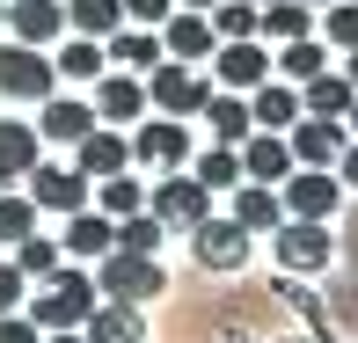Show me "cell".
Returning <instances> with one entry per match:
<instances>
[{"instance_id": "cell-42", "label": "cell", "mask_w": 358, "mask_h": 343, "mask_svg": "<svg viewBox=\"0 0 358 343\" xmlns=\"http://www.w3.org/2000/svg\"><path fill=\"white\" fill-rule=\"evenodd\" d=\"M37 343H88L80 329H52V336H37Z\"/></svg>"}, {"instance_id": "cell-33", "label": "cell", "mask_w": 358, "mask_h": 343, "mask_svg": "<svg viewBox=\"0 0 358 343\" xmlns=\"http://www.w3.org/2000/svg\"><path fill=\"white\" fill-rule=\"evenodd\" d=\"M315 22H322V44L358 52V0H329V8H315Z\"/></svg>"}, {"instance_id": "cell-26", "label": "cell", "mask_w": 358, "mask_h": 343, "mask_svg": "<svg viewBox=\"0 0 358 343\" xmlns=\"http://www.w3.org/2000/svg\"><path fill=\"white\" fill-rule=\"evenodd\" d=\"M271 73L300 88V80L329 73V44H322V37H292V44H278V59H271Z\"/></svg>"}, {"instance_id": "cell-12", "label": "cell", "mask_w": 358, "mask_h": 343, "mask_svg": "<svg viewBox=\"0 0 358 343\" xmlns=\"http://www.w3.org/2000/svg\"><path fill=\"white\" fill-rule=\"evenodd\" d=\"M213 73H220V88L249 95V88H264V80H271V52H264L256 37H241V44H213Z\"/></svg>"}, {"instance_id": "cell-25", "label": "cell", "mask_w": 358, "mask_h": 343, "mask_svg": "<svg viewBox=\"0 0 358 343\" xmlns=\"http://www.w3.org/2000/svg\"><path fill=\"white\" fill-rule=\"evenodd\" d=\"M256 37H271V44L315 37V8H300V0H264V8H256Z\"/></svg>"}, {"instance_id": "cell-39", "label": "cell", "mask_w": 358, "mask_h": 343, "mask_svg": "<svg viewBox=\"0 0 358 343\" xmlns=\"http://www.w3.org/2000/svg\"><path fill=\"white\" fill-rule=\"evenodd\" d=\"M22 285H29L22 270H15V263H0V314H15V307H22Z\"/></svg>"}, {"instance_id": "cell-22", "label": "cell", "mask_w": 358, "mask_h": 343, "mask_svg": "<svg viewBox=\"0 0 358 343\" xmlns=\"http://www.w3.org/2000/svg\"><path fill=\"white\" fill-rule=\"evenodd\" d=\"M227 219H234L241 234H271V226L285 219V205H278L271 183H234V212H227Z\"/></svg>"}, {"instance_id": "cell-46", "label": "cell", "mask_w": 358, "mask_h": 343, "mask_svg": "<svg viewBox=\"0 0 358 343\" xmlns=\"http://www.w3.org/2000/svg\"><path fill=\"white\" fill-rule=\"evenodd\" d=\"M176 8H198V15H205V8H220V0H176Z\"/></svg>"}, {"instance_id": "cell-24", "label": "cell", "mask_w": 358, "mask_h": 343, "mask_svg": "<svg viewBox=\"0 0 358 343\" xmlns=\"http://www.w3.org/2000/svg\"><path fill=\"white\" fill-rule=\"evenodd\" d=\"M29 168H37V124L0 117V190H8V183H22Z\"/></svg>"}, {"instance_id": "cell-34", "label": "cell", "mask_w": 358, "mask_h": 343, "mask_svg": "<svg viewBox=\"0 0 358 343\" xmlns=\"http://www.w3.org/2000/svg\"><path fill=\"white\" fill-rule=\"evenodd\" d=\"M205 22H213V37H220V44L256 37V8H249V0H220V8H205Z\"/></svg>"}, {"instance_id": "cell-35", "label": "cell", "mask_w": 358, "mask_h": 343, "mask_svg": "<svg viewBox=\"0 0 358 343\" xmlns=\"http://www.w3.org/2000/svg\"><path fill=\"white\" fill-rule=\"evenodd\" d=\"M59 263H66V249H59V241H44V234L15 241V270H22V277H52Z\"/></svg>"}, {"instance_id": "cell-23", "label": "cell", "mask_w": 358, "mask_h": 343, "mask_svg": "<svg viewBox=\"0 0 358 343\" xmlns=\"http://www.w3.org/2000/svg\"><path fill=\"white\" fill-rule=\"evenodd\" d=\"M88 132H95V110H88V103H73V95H44L37 139H59V146H73V139H88Z\"/></svg>"}, {"instance_id": "cell-14", "label": "cell", "mask_w": 358, "mask_h": 343, "mask_svg": "<svg viewBox=\"0 0 358 343\" xmlns=\"http://www.w3.org/2000/svg\"><path fill=\"white\" fill-rule=\"evenodd\" d=\"M8 29H15V44H59L66 37V0H8Z\"/></svg>"}, {"instance_id": "cell-20", "label": "cell", "mask_w": 358, "mask_h": 343, "mask_svg": "<svg viewBox=\"0 0 358 343\" xmlns=\"http://www.w3.org/2000/svg\"><path fill=\"white\" fill-rule=\"evenodd\" d=\"M198 117L213 124V146H241V139L256 132V117H249V95H234V88H213Z\"/></svg>"}, {"instance_id": "cell-32", "label": "cell", "mask_w": 358, "mask_h": 343, "mask_svg": "<svg viewBox=\"0 0 358 343\" xmlns=\"http://www.w3.org/2000/svg\"><path fill=\"white\" fill-rule=\"evenodd\" d=\"M190 175H198L205 190H234L241 183V146H205V154L190 161Z\"/></svg>"}, {"instance_id": "cell-7", "label": "cell", "mask_w": 358, "mask_h": 343, "mask_svg": "<svg viewBox=\"0 0 358 343\" xmlns=\"http://www.w3.org/2000/svg\"><path fill=\"white\" fill-rule=\"evenodd\" d=\"M278 205H285V219H329L344 205V183H336V168H292L278 183Z\"/></svg>"}, {"instance_id": "cell-3", "label": "cell", "mask_w": 358, "mask_h": 343, "mask_svg": "<svg viewBox=\"0 0 358 343\" xmlns=\"http://www.w3.org/2000/svg\"><path fill=\"white\" fill-rule=\"evenodd\" d=\"M146 212H154L161 226H176V234H190L198 219H213V190H205L190 168H169L154 190H146Z\"/></svg>"}, {"instance_id": "cell-28", "label": "cell", "mask_w": 358, "mask_h": 343, "mask_svg": "<svg viewBox=\"0 0 358 343\" xmlns=\"http://www.w3.org/2000/svg\"><path fill=\"white\" fill-rule=\"evenodd\" d=\"M351 95H358V88H351L336 66H329V73H315V80H300V110H307V117H344Z\"/></svg>"}, {"instance_id": "cell-21", "label": "cell", "mask_w": 358, "mask_h": 343, "mask_svg": "<svg viewBox=\"0 0 358 343\" xmlns=\"http://www.w3.org/2000/svg\"><path fill=\"white\" fill-rule=\"evenodd\" d=\"M80 336L88 343H146V321H139V307H124V300H95V314L80 321Z\"/></svg>"}, {"instance_id": "cell-15", "label": "cell", "mask_w": 358, "mask_h": 343, "mask_svg": "<svg viewBox=\"0 0 358 343\" xmlns=\"http://www.w3.org/2000/svg\"><path fill=\"white\" fill-rule=\"evenodd\" d=\"M88 110H95V124H139V117H146V80H132V73H103Z\"/></svg>"}, {"instance_id": "cell-30", "label": "cell", "mask_w": 358, "mask_h": 343, "mask_svg": "<svg viewBox=\"0 0 358 343\" xmlns=\"http://www.w3.org/2000/svg\"><path fill=\"white\" fill-rule=\"evenodd\" d=\"M103 66H110V52L95 37H66L52 52V73H66V80H103Z\"/></svg>"}, {"instance_id": "cell-38", "label": "cell", "mask_w": 358, "mask_h": 343, "mask_svg": "<svg viewBox=\"0 0 358 343\" xmlns=\"http://www.w3.org/2000/svg\"><path fill=\"white\" fill-rule=\"evenodd\" d=\"M176 15V0H124V22H139V29H161Z\"/></svg>"}, {"instance_id": "cell-8", "label": "cell", "mask_w": 358, "mask_h": 343, "mask_svg": "<svg viewBox=\"0 0 358 343\" xmlns=\"http://www.w3.org/2000/svg\"><path fill=\"white\" fill-rule=\"evenodd\" d=\"M132 161H139V168H154V175L190 168V132H183V117H154V124H139V132H132Z\"/></svg>"}, {"instance_id": "cell-45", "label": "cell", "mask_w": 358, "mask_h": 343, "mask_svg": "<svg viewBox=\"0 0 358 343\" xmlns=\"http://www.w3.org/2000/svg\"><path fill=\"white\" fill-rule=\"evenodd\" d=\"M344 80H351V88H358V52H351V59H344Z\"/></svg>"}, {"instance_id": "cell-27", "label": "cell", "mask_w": 358, "mask_h": 343, "mask_svg": "<svg viewBox=\"0 0 358 343\" xmlns=\"http://www.w3.org/2000/svg\"><path fill=\"white\" fill-rule=\"evenodd\" d=\"M66 29L73 37H95V44L117 37L124 29V0H66Z\"/></svg>"}, {"instance_id": "cell-31", "label": "cell", "mask_w": 358, "mask_h": 343, "mask_svg": "<svg viewBox=\"0 0 358 343\" xmlns=\"http://www.w3.org/2000/svg\"><path fill=\"white\" fill-rule=\"evenodd\" d=\"M95 212H103V219H132V212H146V183H132V168L103 175V183H95Z\"/></svg>"}, {"instance_id": "cell-37", "label": "cell", "mask_w": 358, "mask_h": 343, "mask_svg": "<svg viewBox=\"0 0 358 343\" xmlns=\"http://www.w3.org/2000/svg\"><path fill=\"white\" fill-rule=\"evenodd\" d=\"M161 234H169V226H161L154 212H132V219H117V249H132V256H154V249H161Z\"/></svg>"}, {"instance_id": "cell-17", "label": "cell", "mask_w": 358, "mask_h": 343, "mask_svg": "<svg viewBox=\"0 0 358 343\" xmlns=\"http://www.w3.org/2000/svg\"><path fill=\"white\" fill-rule=\"evenodd\" d=\"M213 22H205V15L198 8H176L169 15V22H161V52H169V59H183V66H198V59H213Z\"/></svg>"}, {"instance_id": "cell-9", "label": "cell", "mask_w": 358, "mask_h": 343, "mask_svg": "<svg viewBox=\"0 0 358 343\" xmlns=\"http://www.w3.org/2000/svg\"><path fill=\"white\" fill-rule=\"evenodd\" d=\"M285 146H292V168H336V154L351 146V132H344V117H300L285 132Z\"/></svg>"}, {"instance_id": "cell-13", "label": "cell", "mask_w": 358, "mask_h": 343, "mask_svg": "<svg viewBox=\"0 0 358 343\" xmlns=\"http://www.w3.org/2000/svg\"><path fill=\"white\" fill-rule=\"evenodd\" d=\"M73 168L88 175V183H103V175H124V168H132V139L110 132V124H95L88 139H73Z\"/></svg>"}, {"instance_id": "cell-1", "label": "cell", "mask_w": 358, "mask_h": 343, "mask_svg": "<svg viewBox=\"0 0 358 343\" xmlns=\"http://www.w3.org/2000/svg\"><path fill=\"white\" fill-rule=\"evenodd\" d=\"M95 270H80V263H59L52 277H37V300H29V321H37L44 336L52 329H80V321L95 314Z\"/></svg>"}, {"instance_id": "cell-6", "label": "cell", "mask_w": 358, "mask_h": 343, "mask_svg": "<svg viewBox=\"0 0 358 343\" xmlns=\"http://www.w3.org/2000/svg\"><path fill=\"white\" fill-rule=\"evenodd\" d=\"M52 59L37 52V44H0V95H8V103H44V95H52Z\"/></svg>"}, {"instance_id": "cell-36", "label": "cell", "mask_w": 358, "mask_h": 343, "mask_svg": "<svg viewBox=\"0 0 358 343\" xmlns=\"http://www.w3.org/2000/svg\"><path fill=\"white\" fill-rule=\"evenodd\" d=\"M29 234H37V205L15 198V190H0V241L15 249V241H29Z\"/></svg>"}, {"instance_id": "cell-16", "label": "cell", "mask_w": 358, "mask_h": 343, "mask_svg": "<svg viewBox=\"0 0 358 343\" xmlns=\"http://www.w3.org/2000/svg\"><path fill=\"white\" fill-rule=\"evenodd\" d=\"M285 175H292L285 132H249V139H241V183H271V190H278Z\"/></svg>"}, {"instance_id": "cell-10", "label": "cell", "mask_w": 358, "mask_h": 343, "mask_svg": "<svg viewBox=\"0 0 358 343\" xmlns=\"http://www.w3.org/2000/svg\"><path fill=\"white\" fill-rule=\"evenodd\" d=\"M22 183H29V205H37V212H59V219H66V212H88V175H80V168H52V161H37Z\"/></svg>"}, {"instance_id": "cell-18", "label": "cell", "mask_w": 358, "mask_h": 343, "mask_svg": "<svg viewBox=\"0 0 358 343\" xmlns=\"http://www.w3.org/2000/svg\"><path fill=\"white\" fill-rule=\"evenodd\" d=\"M59 249L73 256V263H103L110 249H117V219H103V212H66V241Z\"/></svg>"}, {"instance_id": "cell-49", "label": "cell", "mask_w": 358, "mask_h": 343, "mask_svg": "<svg viewBox=\"0 0 358 343\" xmlns=\"http://www.w3.org/2000/svg\"><path fill=\"white\" fill-rule=\"evenodd\" d=\"M249 8H264V0H249Z\"/></svg>"}, {"instance_id": "cell-48", "label": "cell", "mask_w": 358, "mask_h": 343, "mask_svg": "<svg viewBox=\"0 0 358 343\" xmlns=\"http://www.w3.org/2000/svg\"><path fill=\"white\" fill-rule=\"evenodd\" d=\"M0 22H8V0H0Z\"/></svg>"}, {"instance_id": "cell-19", "label": "cell", "mask_w": 358, "mask_h": 343, "mask_svg": "<svg viewBox=\"0 0 358 343\" xmlns=\"http://www.w3.org/2000/svg\"><path fill=\"white\" fill-rule=\"evenodd\" d=\"M249 117H256V132H292V124L307 117V110H300V88H292V80H264V88H249Z\"/></svg>"}, {"instance_id": "cell-5", "label": "cell", "mask_w": 358, "mask_h": 343, "mask_svg": "<svg viewBox=\"0 0 358 343\" xmlns=\"http://www.w3.org/2000/svg\"><path fill=\"white\" fill-rule=\"evenodd\" d=\"M205 95H213V80L198 66H183V59H161V66L146 73V103H154L161 117H198Z\"/></svg>"}, {"instance_id": "cell-29", "label": "cell", "mask_w": 358, "mask_h": 343, "mask_svg": "<svg viewBox=\"0 0 358 343\" xmlns=\"http://www.w3.org/2000/svg\"><path fill=\"white\" fill-rule=\"evenodd\" d=\"M103 52H110V66H132V73H154L169 59L154 29H117V37H103Z\"/></svg>"}, {"instance_id": "cell-43", "label": "cell", "mask_w": 358, "mask_h": 343, "mask_svg": "<svg viewBox=\"0 0 358 343\" xmlns=\"http://www.w3.org/2000/svg\"><path fill=\"white\" fill-rule=\"evenodd\" d=\"M344 132H351V139H358V95H351V110H344Z\"/></svg>"}, {"instance_id": "cell-47", "label": "cell", "mask_w": 358, "mask_h": 343, "mask_svg": "<svg viewBox=\"0 0 358 343\" xmlns=\"http://www.w3.org/2000/svg\"><path fill=\"white\" fill-rule=\"evenodd\" d=\"M300 8H329V0H300Z\"/></svg>"}, {"instance_id": "cell-2", "label": "cell", "mask_w": 358, "mask_h": 343, "mask_svg": "<svg viewBox=\"0 0 358 343\" xmlns=\"http://www.w3.org/2000/svg\"><path fill=\"white\" fill-rule=\"evenodd\" d=\"M95 292H103V300H124V307H146V300L169 292V270H161V256L110 249L103 263H95Z\"/></svg>"}, {"instance_id": "cell-44", "label": "cell", "mask_w": 358, "mask_h": 343, "mask_svg": "<svg viewBox=\"0 0 358 343\" xmlns=\"http://www.w3.org/2000/svg\"><path fill=\"white\" fill-rule=\"evenodd\" d=\"M220 343H264V336H249V329H227V336H220Z\"/></svg>"}, {"instance_id": "cell-4", "label": "cell", "mask_w": 358, "mask_h": 343, "mask_svg": "<svg viewBox=\"0 0 358 343\" xmlns=\"http://www.w3.org/2000/svg\"><path fill=\"white\" fill-rule=\"evenodd\" d=\"M271 256H278V270H292V277L329 270V256H336L329 219H278V226H271Z\"/></svg>"}, {"instance_id": "cell-40", "label": "cell", "mask_w": 358, "mask_h": 343, "mask_svg": "<svg viewBox=\"0 0 358 343\" xmlns=\"http://www.w3.org/2000/svg\"><path fill=\"white\" fill-rule=\"evenodd\" d=\"M44 329H37V321H29V314H0V343H37Z\"/></svg>"}, {"instance_id": "cell-11", "label": "cell", "mask_w": 358, "mask_h": 343, "mask_svg": "<svg viewBox=\"0 0 358 343\" xmlns=\"http://www.w3.org/2000/svg\"><path fill=\"white\" fill-rule=\"evenodd\" d=\"M190 256H198V270H241L249 263V234L234 219H198L190 226Z\"/></svg>"}, {"instance_id": "cell-41", "label": "cell", "mask_w": 358, "mask_h": 343, "mask_svg": "<svg viewBox=\"0 0 358 343\" xmlns=\"http://www.w3.org/2000/svg\"><path fill=\"white\" fill-rule=\"evenodd\" d=\"M336 183H351V190H358V139L344 146V154H336Z\"/></svg>"}]
</instances>
